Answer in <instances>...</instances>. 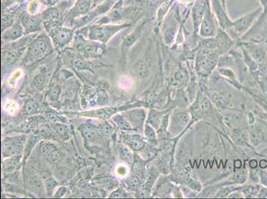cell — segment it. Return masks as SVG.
I'll return each instance as SVG.
<instances>
[{"instance_id": "6da1fadb", "label": "cell", "mask_w": 267, "mask_h": 199, "mask_svg": "<svg viewBox=\"0 0 267 199\" xmlns=\"http://www.w3.org/2000/svg\"><path fill=\"white\" fill-rule=\"evenodd\" d=\"M52 44L49 36L41 33L31 41L28 46V53L24 63L30 64L41 60L52 51Z\"/></svg>"}, {"instance_id": "7a4b0ae2", "label": "cell", "mask_w": 267, "mask_h": 199, "mask_svg": "<svg viewBox=\"0 0 267 199\" xmlns=\"http://www.w3.org/2000/svg\"><path fill=\"white\" fill-rule=\"evenodd\" d=\"M130 26L131 25L129 23L118 25H94L91 26L89 30V38L90 40L105 44L118 32Z\"/></svg>"}, {"instance_id": "3957f363", "label": "cell", "mask_w": 267, "mask_h": 199, "mask_svg": "<svg viewBox=\"0 0 267 199\" xmlns=\"http://www.w3.org/2000/svg\"><path fill=\"white\" fill-rule=\"evenodd\" d=\"M263 12L262 7H259L257 10L252 11V12L242 16L237 20L233 23V28L236 35L238 37H241L249 31L251 27L253 26L254 23L257 20L258 18L261 15Z\"/></svg>"}, {"instance_id": "277c9868", "label": "cell", "mask_w": 267, "mask_h": 199, "mask_svg": "<svg viewBox=\"0 0 267 199\" xmlns=\"http://www.w3.org/2000/svg\"><path fill=\"white\" fill-rule=\"evenodd\" d=\"M41 17L47 31L50 33L56 29L62 27L63 16L62 11L59 9L51 7L45 11Z\"/></svg>"}, {"instance_id": "5b68a950", "label": "cell", "mask_w": 267, "mask_h": 199, "mask_svg": "<svg viewBox=\"0 0 267 199\" xmlns=\"http://www.w3.org/2000/svg\"><path fill=\"white\" fill-rule=\"evenodd\" d=\"M216 33L214 15L211 9V3L209 2V0H207L205 14L200 28V35L204 38H207V37H214Z\"/></svg>"}, {"instance_id": "8992f818", "label": "cell", "mask_w": 267, "mask_h": 199, "mask_svg": "<svg viewBox=\"0 0 267 199\" xmlns=\"http://www.w3.org/2000/svg\"><path fill=\"white\" fill-rule=\"evenodd\" d=\"M26 137L24 136L8 138L3 141L2 154L5 157L18 155L22 152Z\"/></svg>"}, {"instance_id": "52a82bcc", "label": "cell", "mask_w": 267, "mask_h": 199, "mask_svg": "<svg viewBox=\"0 0 267 199\" xmlns=\"http://www.w3.org/2000/svg\"><path fill=\"white\" fill-rule=\"evenodd\" d=\"M49 35L55 46L63 47L72 41L74 37V32L71 29L62 26L51 32Z\"/></svg>"}, {"instance_id": "ba28073f", "label": "cell", "mask_w": 267, "mask_h": 199, "mask_svg": "<svg viewBox=\"0 0 267 199\" xmlns=\"http://www.w3.org/2000/svg\"><path fill=\"white\" fill-rule=\"evenodd\" d=\"M211 5L213 12L218 18L220 28L223 30L233 28L234 21H231L227 15L226 11L224 8V3L221 0H211Z\"/></svg>"}, {"instance_id": "9c48e42d", "label": "cell", "mask_w": 267, "mask_h": 199, "mask_svg": "<svg viewBox=\"0 0 267 199\" xmlns=\"http://www.w3.org/2000/svg\"><path fill=\"white\" fill-rule=\"evenodd\" d=\"M207 0H197L193 5L191 14H192V22L194 33H198L200 30L204 14H205Z\"/></svg>"}, {"instance_id": "30bf717a", "label": "cell", "mask_w": 267, "mask_h": 199, "mask_svg": "<svg viewBox=\"0 0 267 199\" xmlns=\"http://www.w3.org/2000/svg\"><path fill=\"white\" fill-rule=\"evenodd\" d=\"M20 21L24 32L26 34L33 33L39 31L41 23H42L41 17H37L30 14L23 15Z\"/></svg>"}, {"instance_id": "8fae6325", "label": "cell", "mask_w": 267, "mask_h": 199, "mask_svg": "<svg viewBox=\"0 0 267 199\" xmlns=\"http://www.w3.org/2000/svg\"><path fill=\"white\" fill-rule=\"evenodd\" d=\"M86 41L82 39L77 44V48L85 56H94L100 53L103 46H100L99 43L91 40Z\"/></svg>"}, {"instance_id": "7c38bea8", "label": "cell", "mask_w": 267, "mask_h": 199, "mask_svg": "<svg viewBox=\"0 0 267 199\" xmlns=\"http://www.w3.org/2000/svg\"><path fill=\"white\" fill-rule=\"evenodd\" d=\"M93 0H77L70 11L68 18L71 19H75V18L87 15L92 8Z\"/></svg>"}, {"instance_id": "4fadbf2b", "label": "cell", "mask_w": 267, "mask_h": 199, "mask_svg": "<svg viewBox=\"0 0 267 199\" xmlns=\"http://www.w3.org/2000/svg\"><path fill=\"white\" fill-rule=\"evenodd\" d=\"M214 37L217 43V50L219 53H225L234 45V41L230 36L225 32V30L221 28L218 29Z\"/></svg>"}, {"instance_id": "5bb4252c", "label": "cell", "mask_w": 267, "mask_h": 199, "mask_svg": "<svg viewBox=\"0 0 267 199\" xmlns=\"http://www.w3.org/2000/svg\"><path fill=\"white\" fill-rule=\"evenodd\" d=\"M24 30L21 21H17L2 32L1 39L3 41H14L21 38L24 34Z\"/></svg>"}, {"instance_id": "9a60e30c", "label": "cell", "mask_w": 267, "mask_h": 199, "mask_svg": "<svg viewBox=\"0 0 267 199\" xmlns=\"http://www.w3.org/2000/svg\"><path fill=\"white\" fill-rule=\"evenodd\" d=\"M144 22L141 23L140 26H138L136 28V30H134L132 33H130V35L126 36L125 39H124L123 43V54H126L127 51H128L129 48L130 46H132L134 44V43L138 40V39L141 36V33H142V30L144 28Z\"/></svg>"}, {"instance_id": "2e32d148", "label": "cell", "mask_w": 267, "mask_h": 199, "mask_svg": "<svg viewBox=\"0 0 267 199\" xmlns=\"http://www.w3.org/2000/svg\"><path fill=\"white\" fill-rule=\"evenodd\" d=\"M80 132L82 135L87 141H96L98 138V132L97 128L94 125L91 124H84L80 126Z\"/></svg>"}, {"instance_id": "e0dca14e", "label": "cell", "mask_w": 267, "mask_h": 199, "mask_svg": "<svg viewBox=\"0 0 267 199\" xmlns=\"http://www.w3.org/2000/svg\"><path fill=\"white\" fill-rule=\"evenodd\" d=\"M134 70L136 76L141 78H146L149 75L148 64L142 59L136 62L135 65H134Z\"/></svg>"}, {"instance_id": "ac0fdd59", "label": "cell", "mask_w": 267, "mask_h": 199, "mask_svg": "<svg viewBox=\"0 0 267 199\" xmlns=\"http://www.w3.org/2000/svg\"><path fill=\"white\" fill-rule=\"evenodd\" d=\"M247 47L250 50L251 54L254 59L259 61H261L265 57V51L262 46L254 44H247Z\"/></svg>"}, {"instance_id": "d6986e66", "label": "cell", "mask_w": 267, "mask_h": 199, "mask_svg": "<svg viewBox=\"0 0 267 199\" xmlns=\"http://www.w3.org/2000/svg\"><path fill=\"white\" fill-rule=\"evenodd\" d=\"M261 3V7L263 8V12L261 15L258 18L257 20L254 23L252 28L250 31H253L256 28H259L261 24H263L267 19V0H260Z\"/></svg>"}, {"instance_id": "ffe728a7", "label": "cell", "mask_w": 267, "mask_h": 199, "mask_svg": "<svg viewBox=\"0 0 267 199\" xmlns=\"http://www.w3.org/2000/svg\"><path fill=\"white\" fill-rule=\"evenodd\" d=\"M126 143L129 146L131 147L134 150H139L144 147V142L141 137L137 136H128L125 139Z\"/></svg>"}, {"instance_id": "44dd1931", "label": "cell", "mask_w": 267, "mask_h": 199, "mask_svg": "<svg viewBox=\"0 0 267 199\" xmlns=\"http://www.w3.org/2000/svg\"><path fill=\"white\" fill-rule=\"evenodd\" d=\"M17 52L12 50H5L2 53V60L3 64L6 65L13 64L17 60Z\"/></svg>"}, {"instance_id": "7402d4cb", "label": "cell", "mask_w": 267, "mask_h": 199, "mask_svg": "<svg viewBox=\"0 0 267 199\" xmlns=\"http://www.w3.org/2000/svg\"><path fill=\"white\" fill-rule=\"evenodd\" d=\"M48 160L51 164L59 165L62 164L64 160V155L61 151L55 150L51 153V155L47 157Z\"/></svg>"}, {"instance_id": "603a6c76", "label": "cell", "mask_w": 267, "mask_h": 199, "mask_svg": "<svg viewBox=\"0 0 267 199\" xmlns=\"http://www.w3.org/2000/svg\"><path fill=\"white\" fill-rule=\"evenodd\" d=\"M38 104L35 100H29L25 105L24 110L27 115H33L39 112Z\"/></svg>"}, {"instance_id": "cb8c5ba5", "label": "cell", "mask_w": 267, "mask_h": 199, "mask_svg": "<svg viewBox=\"0 0 267 199\" xmlns=\"http://www.w3.org/2000/svg\"><path fill=\"white\" fill-rule=\"evenodd\" d=\"M21 157V156L19 155L10 157V158L7 159L3 162V168L5 169H12V168H16L18 166L20 162Z\"/></svg>"}, {"instance_id": "d4e9b609", "label": "cell", "mask_w": 267, "mask_h": 199, "mask_svg": "<svg viewBox=\"0 0 267 199\" xmlns=\"http://www.w3.org/2000/svg\"><path fill=\"white\" fill-rule=\"evenodd\" d=\"M128 116L129 120L132 121V122L140 123L144 120L145 114L143 111L136 110L129 112Z\"/></svg>"}, {"instance_id": "484cf974", "label": "cell", "mask_w": 267, "mask_h": 199, "mask_svg": "<svg viewBox=\"0 0 267 199\" xmlns=\"http://www.w3.org/2000/svg\"><path fill=\"white\" fill-rule=\"evenodd\" d=\"M14 24V16L11 14L3 13L1 16V31L2 32Z\"/></svg>"}, {"instance_id": "4316f807", "label": "cell", "mask_w": 267, "mask_h": 199, "mask_svg": "<svg viewBox=\"0 0 267 199\" xmlns=\"http://www.w3.org/2000/svg\"><path fill=\"white\" fill-rule=\"evenodd\" d=\"M251 142L254 146H258L263 140V135L262 132L257 129H254L251 132L250 134Z\"/></svg>"}, {"instance_id": "83f0119b", "label": "cell", "mask_w": 267, "mask_h": 199, "mask_svg": "<svg viewBox=\"0 0 267 199\" xmlns=\"http://www.w3.org/2000/svg\"><path fill=\"white\" fill-rule=\"evenodd\" d=\"M56 150L54 145L50 143H44L41 146L40 152L44 157H48L53 151Z\"/></svg>"}, {"instance_id": "f1b7e54d", "label": "cell", "mask_w": 267, "mask_h": 199, "mask_svg": "<svg viewBox=\"0 0 267 199\" xmlns=\"http://www.w3.org/2000/svg\"><path fill=\"white\" fill-rule=\"evenodd\" d=\"M52 130L56 135L59 136H66L68 134L67 127L60 123H55L52 125Z\"/></svg>"}, {"instance_id": "f546056e", "label": "cell", "mask_w": 267, "mask_h": 199, "mask_svg": "<svg viewBox=\"0 0 267 199\" xmlns=\"http://www.w3.org/2000/svg\"><path fill=\"white\" fill-rule=\"evenodd\" d=\"M113 120L118 126L120 127V128L125 129V130H128V129L130 128V125L128 122L125 120V118L122 117L121 116H114Z\"/></svg>"}, {"instance_id": "4dcf8cb0", "label": "cell", "mask_w": 267, "mask_h": 199, "mask_svg": "<svg viewBox=\"0 0 267 199\" xmlns=\"http://www.w3.org/2000/svg\"><path fill=\"white\" fill-rule=\"evenodd\" d=\"M114 110L113 108H103L96 110L95 113L96 116H98V118L106 119V118H108L112 115Z\"/></svg>"}, {"instance_id": "1f68e13d", "label": "cell", "mask_w": 267, "mask_h": 199, "mask_svg": "<svg viewBox=\"0 0 267 199\" xmlns=\"http://www.w3.org/2000/svg\"><path fill=\"white\" fill-rule=\"evenodd\" d=\"M148 2V0H123V6L138 7Z\"/></svg>"}, {"instance_id": "d6a6232c", "label": "cell", "mask_w": 267, "mask_h": 199, "mask_svg": "<svg viewBox=\"0 0 267 199\" xmlns=\"http://www.w3.org/2000/svg\"><path fill=\"white\" fill-rule=\"evenodd\" d=\"M45 184H46L47 191L48 192L49 194L53 193L55 186L57 185V183L52 177H49V178L46 179Z\"/></svg>"}, {"instance_id": "836d02e7", "label": "cell", "mask_w": 267, "mask_h": 199, "mask_svg": "<svg viewBox=\"0 0 267 199\" xmlns=\"http://www.w3.org/2000/svg\"><path fill=\"white\" fill-rule=\"evenodd\" d=\"M61 93H62V89H61L60 87L55 86V87L52 88L51 91H50V98L53 101H56V100L59 99Z\"/></svg>"}, {"instance_id": "e575fe53", "label": "cell", "mask_w": 267, "mask_h": 199, "mask_svg": "<svg viewBox=\"0 0 267 199\" xmlns=\"http://www.w3.org/2000/svg\"><path fill=\"white\" fill-rule=\"evenodd\" d=\"M73 64L76 69L79 70L89 69V65L87 62L80 59H75L73 60Z\"/></svg>"}, {"instance_id": "d590c367", "label": "cell", "mask_w": 267, "mask_h": 199, "mask_svg": "<svg viewBox=\"0 0 267 199\" xmlns=\"http://www.w3.org/2000/svg\"><path fill=\"white\" fill-rule=\"evenodd\" d=\"M30 184L34 189L40 190L43 188V183L37 177H31L30 181Z\"/></svg>"}, {"instance_id": "8d00e7d4", "label": "cell", "mask_w": 267, "mask_h": 199, "mask_svg": "<svg viewBox=\"0 0 267 199\" xmlns=\"http://www.w3.org/2000/svg\"><path fill=\"white\" fill-rule=\"evenodd\" d=\"M45 82V77L42 75H38L33 79L34 86L37 89H40L44 86Z\"/></svg>"}, {"instance_id": "74e56055", "label": "cell", "mask_w": 267, "mask_h": 199, "mask_svg": "<svg viewBox=\"0 0 267 199\" xmlns=\"http://www.w3.org/2000/svg\"><path fill=\"white\" fill-rule=\"evenodd\" d=\"M212 98L217 105L220 106V107H223L226 104V99L221 95L217 94V93L213 94Z\"/></svg>"}, {"instance_id": "f35d334b", "label": "cell", "mask_w": 267, "mask_h": 199, "mask_svg": "<svg viewBox=\"0 0 267 199\" xmlns=\"http://www.w3.org/2000/svg\"><path fill=\"white\" fill-rule=\"evenodd\" d=\"M210 102L207 98H203L200 100V107L203 111L208 110L210 108Z\"/></svg>"}, {"instance_id": "ab89813d", "label": "cell", "mask_w": 267, "mask_h": 199, "mask_svg": "<svg viewBox=\"0 0 267 199\" xmlns=\"http://www.w3.org/2000/svg\"><path fill=\"white\" fill-rule=\"evenodd\" d=\"M186 72L183 69L177 70L176 73H175L174 78L175 81L180 82L182 81L186 77Z\"/></svg>"}, {"instance_id": "60d3db41", "label": "cell", "mask_w": 267, "mask_h": 199, "mask_svg": "<svg viewBox=\"0 0 267 199\" xmlns=\"http://www.w3.org/2000/svg\"><path fill=\"white\" fill-rule=\"evenodd\" d=\"M159 117L157 112H152L151 114H150V123L153 125H157V123H159Z\"/></svg>"}, {"instance_id": "b9f144b4", "label": "cell", "mask_w": 267, "mask_h": 199, "mask_svg": "<svg viewBox=\"0 0 267 199\" xmlns=\"http://www.w3.org/2000/svg\"><path fill=\"white\" fill-rule=\"evenodd\" d=\"M145 134H146V136L149 138L150 139H155V132H154L153 129H152L150 125H146Z\"/></svg>"}, {"instance_id": "7bdbcfd3", "label": "cell", "mask_w": 267, "mask_h": 199, "mask_svg": "<svg viewBox=\"0 0 267 199\" xmlns=\"http://www.w3.org/2000/svg\"><path fill=\"white\" fill-rule=\"evenodd\" d=\"M107 99H108V96H107V94L105 92V91H100L99 96H98V103L100 105H104L107 102Z\"/></svg>"}, {"instance_id": "ee69618b", "label": "cell", "mask_w": 267, "mask_h": 199, "mask_svg": "<svg viewBox=\"0 0 267 199\" xmlns=\"http://www.w3.org/2000/svg\"><path fill=\"white\" fill-rule=\"evenodd\" d=\"M234 179L237 183H243L246 179V175L243 172H239L235 175Z\"/></svg>"}, {"instance_id": "f6af8a7d", "label": "cell", "mask_w": 267, "mask_h": 199, "mask_svg": "<svg viewBox=\"0 0 267 199\" xmlns=\"http://www.w3.org/2000/svg\"><path fill=\"white\" fill-rule=\"evenodd\" d=\"M177 118L180 120L181 122L186 123L189 121V116L186 113H180V114H177Z\"/></svg>"}, {"instance_id": "bcb514c9", "label": "cell", "mask_w": 267, "mask_h": 199, "mask_svg": "<svg viewBox=\"0 0 267 199\" xmlns=\"http://www.w3.org/2000/svg\"><path fill=\"white\" fill-rule=\"evenodd\" d=\"M100 129H101L102 132L104 134H105V135H109V134H111V132H112V127L108 124V123L102 125Z\"/></svg>"}, {"instance_id": "7dc6e473", "label": "cell", "mask_w": 267, "mask_h": 199, "mask_svg": "<svg viewBox=\"0 0 267 199\" xmlns=\"http://www.w3.org/2000/svg\"><path fill=\"white\" fill-rule=\"evenodd\" d=\"M129 185H130L132 189H138L139 186V180H138L137 178H136V177H134V178L129 181Z\"/></svg>"}, {"instance_id": "c3c4849f", "label": "cell", "mask_w": 267, "mask_h": 199, "mask_svg": "<svg viewBox=\"0 0 267 199\" xmlns=\"http://www.w3.org/2000/svg\"><path fill=\"white\" fill-rule=\"evenodd\" d=\"M220 73H221L222 75H225V76L228 77H230V78H232V77H234V73H233V72L229 69H220Z\"/></svg>"}, {"instance_id": "681fc988", "label": "cell", "mask_w": 267, "mask_h": 199, "mask_svg": "<svg viewBox=\"0 0 267 199\" xmlns=\"http://www.w3.org/2000/svg\"><path fill=\"white\" fill-rule=\"evenodd\" d=\"M66 191H67V189H66L65 187H61L60 189H59L58 191H57V193H55V197H56V198L62 197L65 194Z\"/></svg>"}, {"instance_id": "f907efd6", "label": "cell", "mask_w": 267, "mask_h": 199, "mask_svg": "<svg viewBox=\"0 0 267 199\" xmlns=\"http://www.w3.org/2000/svg\"><path fill=\"white\" fill-rule=\"evenodd\" d=\"M110 198H124L125 195L123 194L121 191H115L110 195Z\"/></svg>"}, {"instance_id": "816d5d0a", "label": "cell", "mask_w": 267, "mask_h": 199, "mask_svg": "<svg viewBox=\"0 0 267 199\" xmlns=\"http://www.w3.org/2000/svg\"><path fill=\"white\" fill-rule=\"evenodd\" d=\"M189 185H190L191 187L193 188V189H200V184H199L198 183L195 182V181H191L190 184H189Z\"/></svg>"}, {"instance_id": "f5cc1de1", "label": "cell", "mask_w": 267, "mask_h": 199, "mask_svg": "<svg viewBox=\"0 0 267 199\" xmlns=\"http://www.w3.org/2000/svg\"><path fill=\"white\" fill-rule=\"evenodd\" d=\"M260 70H261V71L263 73L267 75V64H261V65L260 66Z\"/></svg>"}, {"instance_id": "db71d44e", "label": "cell", "mask_w": 267, "mask_h": 199, "mask_svg": "<svg viewBox=\"0 0 267 199\" xmlns=\"http://www.w3.org/2000/svg\"><path fill=\"white\" fill-rule=\"evenodd\" d=\"M249 166L252 168H255L257 167V161L255 159H252L249 163Z\"/></svg>"}, {"instance_id": "11a10c76", "label": "cell", "mask_w": 267, "mask_h": 199, "mask_svg": "<svg viewBox=\"0 0 267 199\" xmlns=\"http://www.w3.org/2000/svg\"><path fill=\"white\" fill-rule=\"evenodd\" d=\"M47 4L50 6H53V5H56L59 2V0H46Z\"/></svg>"}, {"instance_id": "9f6ffc18", "label": "cell", "mask_w": 267, "mask_h": 199, "mask_svg": "<svg viewBox=\"0 0 267 199\" xmlns=\"http://www.w3.org/2000/svg\"><path fill=\"white\" fill-rule=\"evenodd\" d=\"M260 167L262 168H266L267 167V161L265 160V159H263V160L260 161Z\"/></svg>"}, {"instance_id": "6f0895ef", "label": "cell", "mask_w": 267, "mask_h": 199, "mask_svg": "<svg viewBox=\"0 0 267 199\" xmlns=\"http://www.w3.org/2000/svg\"><path fill=\"white\" fill-rule=\"evenodd\" d=\"M262 181L263 184L267 185V173H263L262 174Z\"/></svg>"}, {"instance_id": "680465c9", "label": "cell", "mask_w": 267, "mask_h": 199, "mask_svg": "<svg viewBox=\"0 0 267 199\" xmlns=\"http://www.w3.org/2000/svg\"><path fill=\"white\" fill-rule=\"evenodd\" d=\"M235 166H236V168H240L241 166V161L239 160H236L235 161Z\"/></svg>"}, {"instance_id": "91938a15", "label": "cell", "mask_w": 267, "mask_h": 199, "mask_svg": "<svg viewBox=\"0 0 267 199\" xmlns=\"http://www.w3.org/2000/svg\"><path fill=\"white\" fill-rule=\"evenodd\" d=\"M260 196H261V197H263V198H267V190L261 191V195H260Z\"/></svg>"}, {"instance_id": "94428289", "label": "cell", "mask_w": 267, "mask_h": 199, "mask_svg": "<svg viewBox=\"0 0 267 199\" xmlns=\"http://www.w3.org/2000/svg\"><path fill=\"white\" fill-rule=\"evenodd\" d=\"M244 193L246 195H251L252 193V189H251V188H247V189L245 190Z\"/></svg>"}, {"instance_id": "6125c7cd", "label": "cell", "mask_w": 267, "mask_h": 199, "mask_svg": "<svg viewBox=\"0 0 267 199\" xmlns=\"http://www.w3.org/2000/svg\"><path fill=\"white\" fill-rule=\"evenodd\" d=\"M161 0H148V2L151 4H157V3L160 2Z\"/></svg>"}, {"instance_id": "be15d7a7", "label": "cell", "mask_w": 267, "mask_h": 199, "mask_svg": "<svg viewBox=\"0 0 267 199\" xmlns=\"http://www.w3.org/2000/svg\"><path fill=\"white\" fill-rule=\"evenodd\" d=\"M193 1H195V0H179V1H180V2L182 3H191Z\"/></svg>"}, {"instance_id": "e7e4bbea", "label": "cell", "mask_w": 267, "mask_h": 199, "mask_svg": "<svg viewBox=\"0 0 267 199\" xmlns=\"http://www.w3.org/2000/svg\"><path fill=\"white\" fill-rule=\"evenodd\" d=\"M101 0H93V5H95Z\"/></svg>"}]
</instances>
